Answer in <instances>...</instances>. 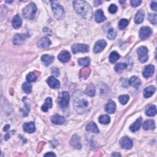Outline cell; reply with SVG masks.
<instances>
[{"label": "cell", "instance_id": "obj_12", "mask_svg": "<svg viewBox=\"0 0 157 157\" xmlns=\"http://www.w3.org/2000/svg\"><path fill=\"white\" fill-rule=\"evenodd\" d=\"M70 144L72 146L77 149H80L82 147L81 138H80V137L77 134L74 135L73 137H72L70 141Z\"/></svg>", "mask_w": 157, "mask_h": 157}, {"label": "cell", "instance_id": "obj_9", "mask_svg": "<svg viewBox=\"0 0 157 157\" xmlns=\"http://www.w3.org/2000/svg\"><path fill=\"white\" fill-rule=\"evenodd\" d=\"M120 144L121 147L125 149H131L133 147V143L128 137H123L120 141Z\"/></svg>", "mask_w": 157, "mask_h": 157}, {"label": "cell", "instance_id": "obj_37", "mask_svg": "<svg viewBox=\"0 0 157 157\" xmlns=\"http://www.w3.org/2000/svg\"><path fill=\"white\" fill-rule=\"evenodd\" d=\"M22 89L25 93H30L32 91V86L29 83H24L22 86Z\"/></svg>", "mask_w": 157, "mask_h": 157}, {"label": "cell", "instance_id": "obj_20", "mask_svg": "<svg viewBox=\"0 0 157 157\" xmlns=\"http://www.w3.org/2000/svg\"><path fill=\"white\" fill-rule=\"evenodd\" d=\"M141 124H142V118L140 117L139 119H137L133 124L131 125V126L129 127V129L132 132H136L139 129L141 126Z\"/></svg>", "mask_w": 157, "mask_h": 157}, {"label": "cell", "instance_id": "obj_14", "mask_svg": "<svg viewBox=\"0 0 157 157\" xmlns=\"http://www.w3.org/2000/svg\"><path fill=\"white\" fill-rule=\"evenodd\" d=\"M154 66L152 64H149L146 66L144 69L143 71H142V74L143 76L145 78H149L150 77H151L153 73H154Z\"/></svg>", "mask_w": 157, "mask_h": 157}, {"label": "cell", "instance_id": "obj_46", "mask_svg": "<svg viewBox=\"0 0 157 157\" xmlns=\"http://www.w3.org/2000/svg\"><path fill=\"white\" fill-rule=\"evenodd\" d=\"M52 73H53L55 76H58L60 74V71H59V70L57 68H53V69H52Z\"/></svg>", "mask_w": 157, "mask_h": 157}, {"label": "cell", "instance_id": "obj_35", "mask_svg": "<svg viewBox=\"0 0 157 157\" xmlns=\"http://www.w3.org/2000/svg\"><path fill=\"white\" fill-rule=\"evenodd\" d=\"M99 122L101 124H104V125H107L109 124L110 122V117L107 115H101L99 118Z\"/></svg>", "mask_w": 157, "mask_h": 157}, {"label": "cell", "instance_id": "obj_23", "mask_svg": "<svg viewBox=\"0 0 157 157\" xmlns=\"http://www.w3.org/2000/svg\"><path fill=\"white\" fill-rule=\"evenodd\" d=\"M51 44V41L47 37H42L37 42L39 47L42 48H45L49 47Z\"/></svg>", "mask_w": 157, "mask_h": 157}, {"label": "cell", "instance_id": "obj_50", "mask_svg": "<svg viewBox=\"0 0 157 157\" xmlns=\"http://www.w3.org/2000/svg\"><path fill=\"white\" fill-rule=\"evenodd\" d=\"M112 156H121V155L120 154V153H116V152H114V153H113L112 154Z\"/></svg>", "mask_w": 157, "mask_h": 157}, {"label": "cell", "instance_id": "obj_47", "mask_svg": "<svg viewBox=\"0 0 157 157\" xmlns=\"http://www.w3.org/2000/svg\"><path fill=\"white\" fill-rule=\"evenodd\" d=\"M44 156H55L56 155L55 153H54L53 152H49V153H45Z\"/></svg>", "mask_w": 157, "mask_h": 157}, {"label": "cell", "instance_id": "obj_45", "mask_svg": "<svg viewBox=\"0 0 157 157\" xmlns=\"http://www.w3.org/2000/svg\"><path fill=\"white\" fill-rule=\"evenodd\" d=\"M150 7H151V9L154 11H157V4L156 2H152L151 3V5H150Z\"/></svg>", "mask_w": 157, "mask_h": 157}, {"label": "cell", "instance_id": "obj_4", "mask_svg": "<svg viewBox=\"0 0 157 157\" xmlns=\"http://www.w3.org/2000/svg\"><path fill=\"white\" fill-rule=\"evenodd\" d=\"M52 8L55 17L58 19H62L64 15V11L62 6L57 1H52Z\"/></svg>", "mask_w": 157, "mask_h": 157}, {"label": "cell", "instance_id": "obj_39", "mask_svg": "<svg viewBox=\"0 0 157 157\" xmlns=\"http://www.w3.org/2000/svg\"><path fill=\"white\" fill-rule=\"evenodd\" d=\"M129 97L128 95H121L119 96V100L120 103L122 104L125 105V104H126L128 103V101H129Z\"/></svg>", "mask_w": 157, "mask_h": 157}, {"label": "cell", "instance_id": "obj_31", "mask_svg": "<svg viewBox=\"0 0 157 157\" xmlns=\"http://www.w3.org/2000/svg\"><path fill=\"white\" fill-rule=\"evenodd\" d=\"M127 64L126 63H117L115 66V71L118 73H120L121 72L126 69L127 68Z\"/></svg>", "mask_w": 157, "mask_h": 157}, {"label": "cell", "instance_id": "obj_13", "mask_svg": "<svg viewBox=\"0 0 157 157\" xmlns=\"http://www.w3.org/2000/svg\"><path fill=\"white\" fill-rule=\"evenodd\" d=\"M47 82L48 83V85L49 86V87L52 88H54V89H57L60 86V82H59L57 78H55L54 76H50L49 77L47 80Z\"/></svg>", "mask_w": 157, "mask_h": 157}, {"label": "cell", "instance_id": "obj_40", "mask_svg": "<svg viewBox=\"0 0 157 157\" xmlns=\"http://www.w3.org/2000/svg\"><path fill=\"white\" fill-rule=\"evenodd\" d=\"M116 31L114 28H110L107 32V38L109 39H114L116 37Z\"/></svg>", "mask_w": 157, "mask_h": 157}, {"label": "cell", "instance_id": "obj_49", "mask_svg": "<svg viewBox=\"0 0 157 157\" xmlns=\"http://www.w3.org/2000/svg\"><path fill=\"white\" fill-rule=\"evenodd\" d=\"M94 3H95V6H99L101 3V1H94Z\"/></svg>", "mask_w": 157, "mask_h": 157}, {"label": "cell", "instance_id": "obj_32", "mask_svg": "<svg viewBox=\"0 0 157 157\" xmlns=\"http://www.w3.org/2000/svg\"><path fill=\"white\" fill-rule=\"evenodd\" d=\"M78 63L81 65V66L87 67L89 66V64L90 63V59L88 57L79 58L78 60Z\"/></svg>", "mask_w": 157, "mask_h": 157}, {"label": "cell", "instance_id": "obj_22", "mask_svg": "<svg viewBox=\"0 0 157 157\" xmlns=\"http://www.w3.org/2000/svg\"><path fill=\"white\" fill-rule=\"evenodd\" d=\"M12 23L13 27L16 29H17V28H19L22 26V20L21 17L18 15H16V16L14 17V18H13Z\"/></svg>", "mask_w": 157, "mask_h": 157}, {"label": "cell", "instance_id": "obj_51", "mask_svg": "<svg viewBox=\"0 0 157 157\" xmlns=\"http://www.w3.org/2000/svg\"><path fill=\"white\" fill-rule=\"evenodd\" d=\"M9 137H10L9 134L8 133V134H6V135H5V136H4V139L7 141V140L9 138Z\"/></svg>", "mask_w": 157, "mask_h": 157}, {"label": "cell", "instance_id": "obj_19", "mask_svg": "<svg viewBox=\"0 0 157 157\" xmlns=\"http://www.w3.org/2000/svg\"><path fill=\"white\" fill-rule=\"evenodd\" d=\"M51 121L56 125H62L65 122V119L59 115H54L51 117Z\"/></svg>", "mask_w": 157, "mask_h": 157}, {"label": "cell", "instance_id": "obj_34", "mask_svg": "<svg viewBox=\"0 0 157 157\" xmlns=\"http://www.w3.org/2000/svg\"><path fill=\"white\" fill-rule=\"evenodd\" d=\"M120 55L117 53V52L114 51L112 52H111V54H110L109 56V60L112 63H115L120 58Z\"/></svg>", "mask_w": 157, "mask_h": 157}, {"label": "cell", "instance_id": "obj_21", "mask_svg": "<svg viewBox=\"0 0 157 157\" xmlns=\"http://www.w3.org/2000/svg\"><path fill=\"white\" fill-rule=\"evenodd\" d=\"M129 83L130 86H132L134 88H138L141 86V81L138 77L133 76L129 79Z\"/></svg>", "mask_w": 157, "mask_h": 157}, {"label": "cell", "instance_id": "obj_16", "mask_svg": "<svg viewBox=\"0 0 157 157\" xmlns=\"http://www.w3.org/2000/svg\"><path fill=\"white\" fill-rule=\"evenodd\" d=\"M95 21L98 23H101L106 20V17L104 16L103 11L101 9H98L96 11L95 14Z\"/></svg>", "mask_w": 157, "mask_h": 157}, {"label": "cell", "instance_id": "obj_42", "mask_svg": "<svg viewBox=\"0 0 157 157\" xmlns=\"http://www.w3.org/2000/svg\"><path fill=\"white\" fill-rule=\"evenodd\" d=\"M148 18L149 21L153 23V25H156L157 22V16L156 14H150L149 15Z\"/></svg>", "mask_w": 157, "mask_h": 157}, {"label": "cell", "instance_id": "obj_17", "mask_svg": "<svg viewBox=\"0 0 157 157\" xmlns=\"http://www.w3.org/2000/svg\"><path fill=\"white\" fill-rule=\"evenodd\" d=\"M105 110L106 112L109 114H113L115 112L116 110V104L115 103L112 101L109 100L106 105L105 106Z\"/></svg>", "mask_w": 157, "mask_h": 157}, {"label": "cell", "instance_id": "obj_3", "mask_svg": "<svg viewBox=\"0 0 157 157\" xmlns=\"http://www.w3.org/2000/svg\"><path fill=\"white\" fill-rule=\"evenodd\" d=\"M37 11V8L34 3H30L23 10V15L24 17L28 20H33Z\"/></svg>", "mask_w": 157, "mask_h": 157}, {"label": "cell", "instance_id": "obj_18", "mask_svg": "<svg viewBox=\"0 0 157 157\" xmlns=\"http://www.w3.org/2000/svg\"><path fill=\"white\" fill-rule=\"evenodd\" d=\"M23 130L25 132L28 133H33L35 132V125L33 122H30L25 123L23 125Z\"/></svg>", "mask_w": 157, "mask_h": 157}, {"label": "cell", "instance_id": "obj_36", "mask_svg": "<svg viewBox=\"0 0 157 157\" xmlns=\"http://www.w3.org/2000/svg\"><path fill=\"white\" fill-rule=\"evenodd\" d=\"M90 72L91 70L88 68H83L81 71V77L82 78H83L84 79H86V78L89 76Z\"/></svg>", "mask_w": 157, "mask_h": 157}, {"label": "cell", "instance_id": "obj_30", "mask_svg": "<svg viewBox=\"0 0 157 157\" xmlns=\"http://www.w3.org/2000/svg\"><path fill=\"white\" fill-rule=\"evenodd\" d=\"M156 114V109L155 105L150 106L146 110V114L149 117H153Z\"/></svg>", "mask_w": 157, "mask_h": 157}, {"label": "cell", "instance_id": "obj_44", "mask_svg": "<svg viewBox=\"0 0 157 157\" xmlns=\"http://www.w3.org/2000/svg\"><path fill=\"white\" fill-rule=\"evenodd\" d=\"M109 11L111 13V14H114L117 11V7L115 4H110L109 8Z\"/></svg>", "mask_w": 157, "mask_h": 157}, {"label": "cell", "instance_id": "obj_6", "mask_svg": "<svg viewBox=\"0 0 157 157\" xmlns=\"http://www.w3.org/2000/svg\"><path fill=\"white\" fill-rule=\"evenodd\" d=\"M137 55H138L139 60L141 63H145L148 60L149 55H148V49L144 47H140L137 50Z\"/></svg>", "mask_w": 157, "mask_h": 157}, {"label": "cell", "instance_id": "obj_15", "mask_svg": "<svg viewBox=\"0 0 157 157\" xmlns=\"http://www.w3.org/2000/svg\"><path fill=\"white\" fill-rule=\"evenodd\" d=\"M28 36L25 34H17L13 39V42L16 45H20L22 44Z\"/></svg>", "mask_w": 157, "mask_h": 157}, {"label": "cell", "instance_id": "obj_7", "mask_svg": "<svg viewBox=\"0 0 157 157\" xmlns=\"http://www.w3.org/2000/svg\"><path fill=\"white\" fill-rule=\"evenodd\" d=\"M72 51L73 53L77 54L78 52H88L89 51L88 45L83 44H75L72 46Z\"/></svg>", "mask_w": 157, "mask_h": 157}, {"label": "cell", "instance_id": "obj_24", "mask_svg": "<svg viewBox=\"0 0 157 157\" xmlns=\"http://www.w3.org/2000/svg\"><path fill=\"white\" fill-rule=\"evenodd\" d=\"M144 12L142 10H140L136 13V16L134 17V22L136 24H140L144 21Z\"/></svg>", "mask_w": 157, "mask_h": 157}, {"label": "cell", "instance_id": "obj_11", "mask_svg": "<svg viewBox=\"0 0 157 157\" xmlns=\"http://www.w3.org/2000/svg\"><path fill=\"white\" fill-rule=\"evenodd\" d=\"M58 60L63 63H66L71 59V55L69 52L67 50L62 51L58 56Z\"/></svg>", "mask_w": 157, "mask_h": 157}, {"label": "cell", "instance_id": "obj_2", "mask_svg": "<svg viewBox=\"0 0 157 157\" xmlns=\"http://www.w3.org/2000/svg\"><path fill=\"white\" fill-rule=\"evenodd\" d=\"M73 6L76 12L83 18L90 20L93 16V11L90 5L86 1H74Z\"/></svg>", "mask_w": 157, "mask_h": 157}, {"label": "cell", "instance_id": "obj_29", "mask_svg": "<svg viewBox=\"0 0 157 157\" xmlns=\"http://www.w3.org/2000/svg\"><path fill=\"white\" fill-rule=\"evenodd\" d=\"M54 60V57L53 56L49 55H43L41 57V60L44 62L45 66H49Z\"/></svg>", "mask_w": 157, "mask_h": 157}, {"label": "cell", "instance_id": "obj_1", "mask_svg": "<svg viewBox=\"0 0 157 157\" xmlns=\"http://www.w3.org/2000/svg\"><path fill=\"white\" fill-rule=\"evenodd\" d=\"M88 95L81 91H76L73 95V106L75 110L79 114H85L90 110L91 104Z\"/></svg>", "mask_w": 157, "mask_h": 157}, {"label": "cell", "instance_id": "obj_8", "mask_svg": "<svg viewBox=\"0 0 157 157\" xmlns=\"http://www.w3.org/2000/svg\"><path fill=\"white\" fill-rule=\"evenodd\" d=\"M152 34V31L149 27H144L141 28L139 31V36L142 40L149 38Z\"/></svg>", "mask_w": 157, "mask_h": 157}, {"label": "cell", "instance_id": "obj_43", "mask_svg": "<svg viewBox=\"0 0 157 157\" xmlns=\"http://www.w3.org/2000/svg\"><path fill=\"white\" fill-rule=\"evenodd\" d=\"M142 3V1L141 0H132V1H130L131 4L133 6V7H137V6H139Z\"/></svg>", "mask_w": 157, "mask_h": 157}, {"label": "cell", "instance_id": "obj_48", "mask_svg": "<svg viewBox=\"0 0 157 157\" xmlns=\"http://www.w3.org/2000/svg\"><path fill=\"white\" fill-rule=\"evenodd\" d=\"M9 128H10V126H9V125H6V126L4 127V129H3V131H4V132H7V131L9 129Z\"/></svg>", "mask_w": 157, "mask_h": 157}, {"label": "cell", "instance_id": "obj_5", "mask_svg": "<svg viewBox=\"0 0 157 157\" xmlns=\"http://www.w3.org/2000/svg\"><path fill=\"white\" fill-rule=\"evenodd\" d=\"M69 101V95L66 91H63L58 96V103L62 109L67 107Z\"/></svg>", "mask_w": 157, "mask_h": 157}, {"label": "cell", "instance_id": "obj_33", "mask_svg": "<svg viewBox=\"0 0 157 157\" xmlns=\"http://www.w3.org/2000/svg\"><path fill=\"white\" fill-rule=\"evenodd\" d=\"M95 87L93 86L92 84H90L88 86H87L86 90V93L91 97H93V96H95Z\"/></svg>", "mask_w": 157, "mask_h": 157}, {"label": "cell", "instance_id": "obj_28", "mask_svg": "<svg viewBox=\"0 0 157 157\" xmlns=\"http://www.w3.org/2000/svg\"><path fill=\"white\" fill-rule=\"evenodd\" d=\"M86 130L89 132H92L94 133H99V129H98L97 126L94 122H90L86 126Z\"/></svg>", "mask_w": 157, "mask_h": 157}, {"label": "cell", "instance_id": "obj_52", "mask_svg": "<svg viewBox=\"0 0 157 157\" xmlns=\"http://www.w3.org/2000/svg\"><path fill=\"white\" fill-rule=\"evenodd\" d=\"M13 2V1H6V3H12Z\"/></svg>", "mask_w": 157, "mask_h": 157}, {"label": "cell", "instance_id": "obj_25", "mask_svg": "<svg viewBox=\"0 0 157 157\" xmlns=\"http://www.w3.org/2000/svg\"><path fill=\"white\" fill-rule=\"evenodd\" d=\"M156 91V88L154 86H149L145 88V90H144V96L146 98H148L150 96H152L153 93L155 92Z\"/></svg>", "mask_w": 157, "mask_h": 157}, {"label": "cell", "instance_id": "obj_41", "mask_svg": "<svg viewBox=\"0 0 157 157\" xmlns=\"http://www.w3.org/2000/svg\"><path fill=\"white\" fill-rule=\"evenodd\" d=\"M36 78H37V77L35 75V74H34L33 73H30L27 76V81L29 83L33 82L36 81Z\"/></svg>", "mask_w": 157, "mask_h": 157}, {"label": "cell", "instance_id": "obj_10", "mask_svg": "<svg viewBox=\"0 0 157 157\" xmlns=\"http://www.w3.org/2000/svg\"><path fill=\"white\" fill-rule=\"evenodd\" d=\"M107 43L104 40H100L98 41V42H96L95 47L93 48V52L94 53L97 54L101 52L104 50V49L106 47Z\"/></svg>", "mask_w": 157, "mask_h": 157}, {"label": "cell", "instance_id": "obj_27", "mask_svg": "<svg viewBox=\"0 0 157 157\" xmlns=\"http://www.w3.org/2000/svg\"><path fill=\"white\" fill-rule=\"evenodd\" d=\"M155 123L152 120H146L143 124V128L145 130L154 129L155 128Z\"/></svg>", "mask_w": 157, "mask_h": 157}, {"label": "cell", "instance_id": "obj_38", "mask_svg": "<svg viewBox=\"0 0 157 157\" xmlns=\"http://www.w3.org/2000/svg\"><path fill=\"white\" fill-rule=\"evenodd\" d=\"M128 21L127 19H125V18H123V19H121L120 21L119 22V28L120 30H123L124 28H125L127 25L128 24Z\"/></svg>", "mask_w": 157, "mask_h": 157}, {"label": "cell", "instance_id": "obj_26", "mask_svg": "<svg viewBox=\"0 0 157 157\" xmlns=\"http://www.w3.org/2000/svg\"><path fill=\"white\" fill-rule=\"evenodd\" d=\"M52 107V100L50 97H48L46 98V100L45 101L44 104L41 107V109L44 112H47L49 109H50Z\"/></svg>", "mask_w": 157, "mask_h": 157}]
</instances>
